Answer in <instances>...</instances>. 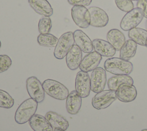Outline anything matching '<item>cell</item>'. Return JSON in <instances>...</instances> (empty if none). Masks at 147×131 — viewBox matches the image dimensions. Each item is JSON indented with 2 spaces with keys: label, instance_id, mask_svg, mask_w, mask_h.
Returning a JSON list of instances; mask_svg holds the SVG:
<instances>
[{
  "label": "cell",
  "instance_id": "cell-23",
  "mask_svg": "<svg viewBox=\"0 0 147 131\" xmlns=\"http://www.w3.org/2000/svg\"><path fill=\"white\" fill-rule=\"evenodd\" d=\"M137 48V44L133 40L131 39L126 40L119 51V57L126 60H129L136 55Z\"/></svg>",
  "mask_w": 147,
  "mask_h": 131
},
{
  "label": "cell",
  "instance_id": "cell-20",
  "mask_svg": "<svg viewBox=\"0 0 147 131\" xmlns=\"http://www.w3.org/2000/svg\"><path fill=\"white\" fill-rule=\"evenodd\" d=\"M107 41L116 49L119 51L126 41L124 34L117 29H112L107 33Z\"/></svg>",
  "mask_w": 147,
  "mask_h": 131
},
{
  "label": "cell",
  "instance_id": "cell-28",
  "mask_svg": "<svg viewBox=\"0 0 147 131\" xmlns=\"http://www.w3.org/2000/svg\"><path fill=\"white\" fill-rule=\"evenodd\" d=\"M115 3L119 10L129 12L134 9V4L131 0H115Z\"/></svg>",
  "mask_w": 147,
  "mask_h": 131
},
{
  "label": "cell",
  "instance_id": "cell-36",
  "mask_svg": "<svg viewBox=\"0 0 147 131\" xmlns=\"http://www.w3.org/2000/svg\"><path fill=\"white\" fill-rule=\"evenodd\" d=\"M1 42L0 41V48H1Z\"/></svg>",
  "mask_w": 147,
  "mask_h": 131
},
{
  "label": "cell",
  "instance_id": "cell-9",
  "mask_svg": "<svg viewBox=\"0 0 147 131\" xmlns=\"http://www.w3.org/2000/svg\"><path fill=\"white\" fill-rule=\"evenodd\" d=\"M91 90L98 93L103 91L107 82V76L106 70L102 67H97L94 70L90 77Z\"/></svg>",
  "mask_w": 147,
  "mask_h": 131
},
{
  "label": "cell",
  "instance_id": "cell-30",
  "mask_svg": "<svg viewBox=\"0 0 147 131\" xmlns=\"http://www.w3.org/2000/svg\"><path fill=\"white\" fill-rule=\"evenodd\" d=\"M69 4L73 6H89L92 0H67Z\"/></svg>",
  "mask_w": 147,
  "mask_h": 131
},
{
  "label": "cell",
  "instance_id": "cell-6",
  "mask_svg": "<svg viewBox=\"0 0 147 131\" xmlns=\"http://www.w3.org/2000/svg\"><path fill=\"white\" fill-rule=\"evenodd\" d=\"M115 91L108 90L96 93L92 98L91 104L97 110L104 109L110 106L116 99Z\"/></svg>",
  "mask_w": 147,
  "mask_h": 131
},
{
  "label": "cell",
  "instance_id": "cell-7",
  "mask_svg": "<svg viewBox=\"0 0 147 131\" xmlns=\"http://www.w3.org/2000/svg\"><path fill=\"white\" fill-rule=\"evenodd\" d=\"M26 88L31 98L38 103H41L44 101L45 91L42 83L36 76H30L26 79Z\"/></svg>",
  "mask_w": 147,
  "mask_h": 131
},
{
  "label": "cell",
  "instance_id": "cell-19",
  "mask_svg": "<svg viewBox=\"0 0 147 131\" xmlns=\"http://www.w3.org/2000/svg\"><path fill=\"white\" fill-rule=\"evenodd\" d=\"M29 124L34 131H53L47 118L40 114H35L29 121Z\"/></svg>",
  "mask_w": 147,
  "mask_h": 131
},
{
  "label": "cell",
  "instance_id": "cell-13",
  "mask_svg": "<svg viewBox=\"0 0 147 131\" xmlns=\"http://www.w3.org/2000/svg\"><path fill=\"white\" fill-rule=\"evenodd\" d=\"M102 59V56L95 51L88 53L82 59L79 68L86 72L92 71L98 67Z\"/></svg>",
  "mask_w": 147,
  "mask_h": 131
},
{
  "label": "cell",
  "instance_id": "cell-11",
  "mask_svg": "<svg viewBox=\"0 0 147 131\" xmlns=\"http://www.w3.org/2000/svg\"><path fill=\"white\" fill-rule=\"evenodd\" d=\"M90 14V25L96 28H102L109 22V17L106 12L102 9L92 6L88 9Z\"/></svg>",
  "mask_w": 147,
  "mask_h": 131
},
{
  "label": "cell",
  "instance_id": "cell-26",
  "mask_svg": "<svg viewBox=\"0 0 147 131\" xmlns=\"http://www.w3.org/2000/svg\"><path fill=\"white\" fill-rule=\"evenodd\" d=\"M14 101L6 91L0 89V107L10 109L14 105Z\"/></svg>",
  "mask_w": 147,
  "mask_h": 131
},
{
  "label": "cell",
  "instance_id": "cell-10",
  "mask_svg": "<svg viewBox=\"0 0 147 131\" xmlns=\"http://www.w3.org/2000/svg\"><path fill=\"white\" fill-rule=\"evenodd\" d=\"M75 90L82 98L87 97L91 91L90 78L88 72L79 71L75 78Z\"/></svg>",
  "mask_w": 147,
  "mask_h": 131
},
{
  "label": "cell",
  "instance_id": "cell-34",
  "mask_svg": "<svg viewBox=\"0 0 147 131\" xmlns=\"http://www.w3.org/2000/svg\"><path fill=\"white\" fill-rule=\"evenodd\" d=\"M141 131H147V129H142V130H141Z\"/></svg>",
  "mask_w": 147,
  "mask_h": 131
},
{
  "label": "cell",
  "instance_id": "cell-12",
  "mask_svg": "<svg viewBox=\"0 0 147 131\" xmlns=\"http://www.w3.org/2000/svg\"><path fill=\"white\" fill-rule=\"evenodd\" d=\"M117 98L122 102H130L137 97V91L133 84H122L115 91Z\"/></svg>",
  "mask_w": 147,
  "mask_h": 131
},
{
  "label": "cell",
  "instance_id": "cell-21",
  "mask_svg": "<svg viewBox=\"0 0 147 131\" xmlns=\"http://www.w3.org/2000/svg\"><path fill=\"white\" fill-rule=\"evenodd\" d=\"M45 117L54 128H59L64 130L68 128L69 123L68 121L56 112L49 111L46 113Z\"/></svg>",
  "mask_w": 147,
  "mask_h": 131
},
{
  "label": "cell",
  "instance_id": "cell-2",
  "mask_svg": "<svg viewBox=\"0 0 147 131\" xmlns=\"http://www.w3.org/2000/svg\"><path fill=\"white\" fill-rule=\"evenodd\" d=\"M38 107V102L32 98L24 101L17 108L14 119L18 124H24L30 120L35 114Z\"/></svg>",
  "mask_w": 147,
  "mask_h": 131
},
{
  "label": "cell",
  "instance_id": "cell-24",
  "mask_svg": "<svg viewBox=\"0 0 147 131\" xmlns=\"http://www.w3.org/2000/svg\"><path fill=\"white\" fill-rule=\"evenodd\" d=\"M128 36L137 44L145 46L147 40V31L145 29L137 27L133 28L129 30Z\"/></svg>",
  "mask_w": 147,
  "mask_h": 131
},
{
  "label": "cell",
  "instance_id": "cell-8",
  "mask_svg": "<svg viewBox=\"0 0 147 131\" xmlns=\"http://www.w3.org/2000/svg\"><path fill=\"white\" fill-rule=\"evenodd\" d=\"M71 16L75 24L81 28H87L90 25V14L85 6H73Z\"/></svg>",
  "mask_w": 147,
  "mask_h": 131
},
{
  "label": "cell",
  "instance_id": "cell-18",
  "mask_svg": "<svg viewBox=\"0 0 147 131\" xmlns=\"http://www.w3.org/2000/svg\"><path fill=\"white\" fill-rule=\"evenodd\" d=\"M31 8L37 14L42 16L50 17L53 10L47 0H28Z\"/></svg>",
  "mask_w": 147,
  "mask_h": 131
},
{
  "label": "cell",
  "instance_id": "cell-1",
  "mask_svg": "<svg viewBox=\"0 0 147 131\" xmlns=\"http://www.w3.org/2000/svg\"><path fill=\"white\" fill-rule=\"evenodd\" d=\"M104 68L115 75H129L133 70V65L129 60L120 57H110L105 61Z\"/></svg>",
  "mask_w": 147,
  "mask_h": 131
},
{
  "label": "cell",
  "instance_id": "cell-4",
  "mask_svg": "<svg viewBox=\"0 0 147 131\" xmlns=\"http://www.w3.org/2000/svg\"><path fill=\"white\" fill-rule=\"evenodd\" d=\"M74 43L73 33L72 32L64 33L58 39L53 52L54 56L57 59H63L66 56L69 50L74 45Z\"/></svg>",
  "mask_w": 147,
  "mask_h": 131
},
{
  "label": "cell",
  "instance_id": "cell-5",
  "mask_svg": "<svg viewBox=\"0 0 147 131\" xmlns=\"http://www.w3.org/2000/svg\"><path fill=\"white\" fill-rule=\"evenodd\" d=\"M144 13L141 9L136 7L127 12L122 18L120 22L121 28L125 31L136 28L142 21Z\"/></svg>",
  "mask_w": 147,
  "mask_h": 131
},
{
  "label": "cell",
  "instance_id": "cell-14",
  "mask_svg": "<svg viewBox=\"0 0 147 131\" xmlns=\"http://www.w3.org/2000/svg\"><path fill=\"white\" fill-rule=\"evenodd\" d=\"M82 60V51L74 44L69 50L65 57L66 64L71 70H76L79 68Z\"/></svg>",
  "mask_w": 147,
  "mask_h": 131
},
{
  "label": "cell",
  "instance_id": "cell-29",
  "mask_svg": "<svg viewBox=\"0 0 147 131\" xmlns=\"http://www.w3.org/2000/svg\"><path fill=\"white\" fill-rule=\"evenodd\" d=\"M12 60L7 55H0V73L7 71L11 66Z\"/></svg>",
  "mask_w": 147,
  "mask_h": 131
},
{
  "label": "cell",
  "instance_id": "cell-17",
  "mask_svg": "<svg viewBox=\"0 0 147 131\" xmlns=\"http://www.w3.org/2000/svg\"><path fill=\"white\" fill-rule=\"evenodd\" d=\"M66 109L67 112L72 115L79 113L82 106V97L76 90L69 93L66 99Z\"/></svg>",
  "mask_w": 147,
  "mask_h": 131
},
{
  "label": "cell",
  "instance_id": "cell-16",
  "mask_svg": "<svg viewBox=\"0 0 147 131\" xmlns=\"http://www.w3.org/2000/svg\"><path fill=\"white\" fill-rule=\"evenodd\" d=\"M92 41L94 51L102 56L110 58L115 54L116 49L108 41L99 38L94 39Z\"/></svg>",
  "mask_w": 147,
  "mask_h": 131
},
{
  "label": "cell",
  "instance_id": "cell-3",
  "mask_svg": "<svg viewBox=\"0 0 147 131\" xmlns=\"http://www.w3.org/2000/svg\"><path fill=\"white\" fill-rule=\"evenodd\" d=\"M45 93L52 98L65 100L68 94V89L60 82L53 79H46L42 83Z\"/></svg>",
  "mask_w": 147,
  "mask_h": 131
},
{
  "label": "cell",
  "instance_id": "cell-22",
  "mask_svg": "<svg viewBox=\"0 0 147 131\" xmlns=\"http://www.w3.org/2000/svg\"><path fill=\"white\" fill-rule=\"evenodd\" d=\"M134 80L129 75H114L110 78L107 80V86L109 90L115 91L122 84H133Z\"/></svg>",
  "mask_w": 147,
  "mask_h": 131
},
{
  "label": "cell",
  "instance_id": "cell-32",
  "mask_svg": "<svg viewBox=\"0 0 147 131\" xmlns=\"http://www.w3.org/2000/svg\"><path fill=\"white\" fill-rule=\"evenodd\" d=\"M53 131H65V130L61 129H59V128H55L53 129Z\"/></svg>",
  "mask_w": 147,
  "mask_h": 131
},
{
  "label": "cell",
  "instance_id": "cell-31",
  "mask_svg": "<svg viewBox=\"0 0 147 131\" xmlns=\"http://www.w3.org/2000/svg\"><path fill=\"white\" fill-rule=\"evenodd\" d=\"M137 7L142 10L144 17L147 19V0H138L137 2Z\"/></svg>",
  "mask_w": 147,
  "mask_h": 131
},
{
  "label": "cell",
  "instance_id": "cell-25",
  "mask_svg": "<svg viewBox=\"0 0 147 131\" xmlns=\"http://www.w3.org/2000/svg\"><path fill=\"white\" fill-rule=\"evenodd\" d=\"M37 40L40 45L46 47H55L58 41L57 38L50 33L40 34Z\"/></svg>",
  "mask_w": 147,
  "mask_h": 131
},
{
  "label": "cell",
  "instance_id": "cell-27",
  "mask_svg": "<svg viewBox=\"0 0 147 131\" xmlns=\"http://www.w3.org/2000/svg\"><path fill=\"white\" fill-rule=\"evenodd\" d=\"M52 28V21L49 17L42 16L39 20L38 29L40 34L49 33Z\"/></svg>",
  "mask_w": 147,
  "mask_h": 131
},
{
  "label": "cell",
  "instance_id": "cell-35",
  "mask_svg": "<svg viewBox=\"0 0 147 131\" xmlns=\"http://www.w3.org/2000/svg\"><path fill=\"white\" fill-rule=\"evenodd\" d=\"M145 46L147 47V40H146V44H145Z\"/></svg>",
  "mask_w": 147,
  "mask_h": 131
},
{
  "label": "cell",
  "instance_id": "cell-33",
  "mask_svg": "<svg viewBox=\"0 0 147 131\" xmlns=\"http://www.w3.org/2000/svg\"><path fill=\"white\" fill-rule=\"evenodd\" d=\"M145 30L147 31V19L145 21Z\"/></svg>",
  "mask_w": 147,
  "mask_h": 131
},
{
  "label": "cell",
  "instance_id": "cell-15",
  "mask_svg": "<svg viewBox=\"0 0 147 131\" xmlns=\"http://www.w3.org/2000/svg\"><path fill=\"white\" fill-rule=\"evenodd\" d=\"M73 34L75 44L82 52L87 53L92 52V41L84 32L78 29L74 31Z\"/></svg>",
  "mask_w": 147,
  "mask_h": 131
},
{
  "label": "cell",
  "instance_id": "cell-37",
  "mask_svg": "<svg viewBox=\"0 0 147 131\" xmlns=\"http://www.w3.org/2000/svg\"><path fill=\"white\" fill-rule=\"evenodd\" d=\"M131 1H138V0H131Z\"/></svg>",
  "mask_w": 147,
  "mask_h": 131
}]
</instances>
